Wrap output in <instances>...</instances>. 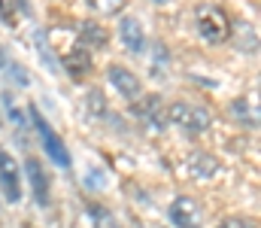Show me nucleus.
Masks as SVG:
<instances>
[{"label":"nucleus","instance_id":"nucleus-3","mask_svg":"<svg viewBox=\"0 0 261 228\" xmlns=\"http://www.w3.org/2000/svg\"><path fill=\"white\" fill-rule=\"evenodd\" d=\"M31 122H34V128L40 131V137H43V146H46V152L55 158V164L58 167H70L73 161H70V152H67V146H64V140L49 128V122L37 113V110H31Z\"/></svg>","mask_w":261,"mask_h":228},{"label":"nucleus","instance_id":"nucleus-20","mask_svg":"<svg viewBox=\"0 0 261 228\" xmlns=\"http://www.w3.org/2000/svg\"><path fill=\"white\" fill-rule=\"evenodd\" d=\"M219 228H255V222H249V219H240V216H231V219H225Z\"/></svg>","mask_w":261,"mask_h":228},{"label":"nucleus","instance_id":"nucleus-23","mask_svg":"<svg viewBox=\"0 0 261 228\" xmlns=\"http://www.w3.org/2000/svg\"><path fill=\"white\" fill-rule=\"evenodd\" d=\"M152 3H167V0H152Z\"/></svg>","mask_w":261,"mask_h":228},{"label":"nucleus","instance_id":"nucleus-22","mask_svg":"<svg viewBox=\"0 0 261 228\" xmlns=\"http://www.w3.org/2000/svg\"><path fill=\"white\" fill-rule=\"evenodd\" d=\"M3 67H6V52L0 49V70H3Z\"/></svg>","mask_w":261,"mask_h":228},{"label":"nucleus","instance_id":"nucleus-15","mask_svg":"<svg viewBox=\"0 0 261 228\" xmlns=\"http://www.w3.org/2000/svg\"><path fill=\"white\" fill-rule=\"evenodd\" d=\"M88 210H91V222H94V228H119L116 216H113L107 207H100V204H91Z\"/></svg>","mask_w":261,"mask_h":228},{"label":"nucleus","instance_id":"nucleus-5","mask_svg":"<svg viewBox=\"0 0 261 228\" xmlns=\"http://www.w3.org/2000/svg\"><path fill=\"white\" fill-rule=\"evenodd\" d=\"M130 116H137L146 128H155L161 131L167 125V116H164V107H161V97H137V104L130 107Z\"/></svg>","mask_w":261,"mask_h":228},{"label":"nucleus","instance_id":"nucleus-21","mask_svg":"<svg viewBox=\"0 0 261 228\" xmlns=\"http://www.w3.org/2000/svg\"><path fill=\"white\" fill-rule=\"evenodd\" d=\"M15 3H18V9H21V12H31V6H28V0H15Z\"/></svg>","mask_w":261,"mask_h":228},{"label":"nucleus","instance_id":"nucleus-4","mask_svg":"<svg viewBox=\"0 0 261 228\" xmlns=\"http://www.w3.org/2000/svg\"><path fill=\"white\" fill-rule=\"evenodd\" d=\"M170 222L176 228H200L203 225V210H200V204H197L195 198H176L173 204H170Z\"/></svg>","mask_w":261,"mask_h":228},{"label":"nucleus","instance_id":"nucleus-10","mask_svg":"<svg viewBox=\"0 0 261 228\" xmlns=\"http://www.w3.org/2000/svg\"><path fill=\"white\" fill-rule=\"evenodd\" d=\"M189 173L195 180H213L219 173V158L210 152H192L189 155Z\"/></svg>","mask_w":261,"mask_h":228},{"label":"nucleus","instance_id":"nucleus-7","mask_svg":"<svg viewBox=\"0 0 261 228\" xmlns=\"http://www.w3.org/2000/svg\"><path fill=\"white\" fill-rule=\"evenodd\" d=\"M24 170H28V183H31V195H34V201H37L40 207H49L52 195H49V176H46L43 164H40L37 158H28V161H24Z\"/></svg>","mask_w":261,"mask_h":228},{"label":"nucleus","instance_id":"nucleus-1","mask_svg":"<svg viewBox=\"0 0 261 228\" xmlns=\"http://www.w3.org/2000/svg\"><path fill=\"white\" fill-rule=\"evenodd\" d=\"M197 31H200V37L206 40V43H225V40H231V18H228V12L225 9H219V6H197Z\"/></svg>","mask_w":261,"mask_h":228},{"label":"nucleus","instance_id":"nucleus-14","mask_svg":"<svg viewBox=\"0 0 261 228\" xmlns=\"http://www.w3.org/2000/svg\"><path fill=\"white\" fill-rule=\"evenodd\" d=\"M85 107H88V116H91V119H103V116H107V110H110V107H107V97H103V91H100V88H91V91H88Z\"/></svg>","mask_w":261,"mask_h":228},{"label":"nucleus","instance_id":"nucleus-9","mask_svg":"<svg viewBox=\"0 0 261 228\" xmlns=\"http://www.w3.org/2000/svg\"><path fill=\"white\" fill-rule=\"evenodd\" d=\"M79 43H82L85 52H88V49H103V46L110 43V34H107L103 24H97L94 18H88V21L79 24Z\"/></svg>","mask_w":261,"mask_h":228},{"label":"nucleus","instance_id":"nucleus-16","mask_svg":"<svg viewBox=\"0 0 261 228\" xmlns=\"http://www.w3.org/2000/svg\"><path fill=\"white\" fill-rule=\"evenodd\" d=\"M88 6L100 15H116L125 9V0H88Z\"/></svg>","mask_w":261,"mask_h":228},{"label":"nucleus","instance_id":"nucleus-17","mask_svg":"<svg viewBox=\"0 0 261 228\" xmlns=\"http://www.w3.org/2000/svg\"><path fill=\"white\" fill-rule=\"evenodd\" d=\"M34 37H37V49H40V55L46 58L49 70H55V58H52V52H49V43H46V31H37Z\"/></svg>","mask_w":261,"mask_h":228},{"label":"nucleus","instance_id":"nucleus-11","mask_svg":"<svg viewBox=\"0 0 261 228\" xmlns=\"http://www.w3.org/2000/svg\"><path fill=\"white\" fill-rule=\"evenodd\" d=\"M119 34H122V43L128 46L130 52H143V49H146V34H143V28H140L137 18L125 15V18L119 21Z\"/></svg>","mask_w":261,"mask_h":228},{"label":"nucleus","instance_id":"nucleus-2","mask_svg":"<svg viewBox=\"0 0 261 228\" xmlns=\"http://www.w3.org/2000/svg\"><path fill=\"white\" fill-rule=\"evenodd\" d=\"M164 116H167V122H176V125H182L186 131H192V134H200V131H206V128L213 125V116H210L203 107H192V104H182V100L170 104Z\"/></svg>","mask_w":261,"mask_h":228},{"label":"nucleus","instance_id":"nucleus-19","mask_svg":"<svg viewBox=\"0 0 261 228\" xmlns=\"http://www.w3.org/2000/svg\"><path fill=\"white\" fill-rule=\"evenodd\" d=\"M6 113H9V122H15L18 128L24 125V116H21V110H18V107L12 104V97H6Z\"/></svg>","mask_w":261,"mask_h":228},{"label":"nucleus","instance_id":"nucleus-6","mask_svg":"<svg viewBox=\"0 0 261 228\" xmlns=\"http://www.w3.org/2000/svg\"><path fill=\"white\" fill-rule=\"evenodd\" d=\"M0 186L9 204L21 201V180H18V164L6 149H0Z\"/></svg>","mask_w":261,"mask_h":228},{"label":"nucleus","instance_id":"nucleus-13","mask_svg":"<svg viewBox=\"0 0 261 228\" xmlns=\"http://www.w3.org/2000/svg\"><path fill=\"white\" fill-rule=\"evenodd\" d=\"M231 113L243 122V125H258V110L255 107H249V100L246 97H237V100H231Z\"/></svg>","mask_w":261,"mask_h":228},{"label":"nucleus","instance_id":"nucleus-18","mask_svg":"<svg viewBox=\"0 0 261 228\" xmlns=\"http://www.w3.org/2000/svg\"><path fill=\"white\" fill-rule=\"evenodd\" d=\"M237 31H240V37H243V49H249V52H255L258 49V43H255V31L252 28H246V24H237Z\"/></svg>","mask_w":261,"mask_h":228},{"label":"nucleus","instance_id":"nucleus-8","mask_svg":"<svg viewBox=\"0 0 261 228\" xmlns=\"http://www.w3.org/2000/svg\"><path fill=\"white\" fill-rule=\"evenodd\" d=\"M110 82H113V88H116L122 97H128V100H137V97L143 94L140 76L130 73L128 67H122V64H113V67H110Z\"/></svg>","mask_w":261,"mask_h":228},{"label":"nucleus","instance_id":"nucleus-12","mask_svg":"<svg viewBox=\"0 0 261 228\" xmlns=\"http://www.w3.org/2000/svg\"><path fill=\"white\" fill-rule=\"evenodd\" d=\"M61 67H64L73 79H82V76L91 70V55H88L82 46H76V49H70L64 58H61Z\"/></svg>","mask_w":261,"mask_h":228}]
</instances>
